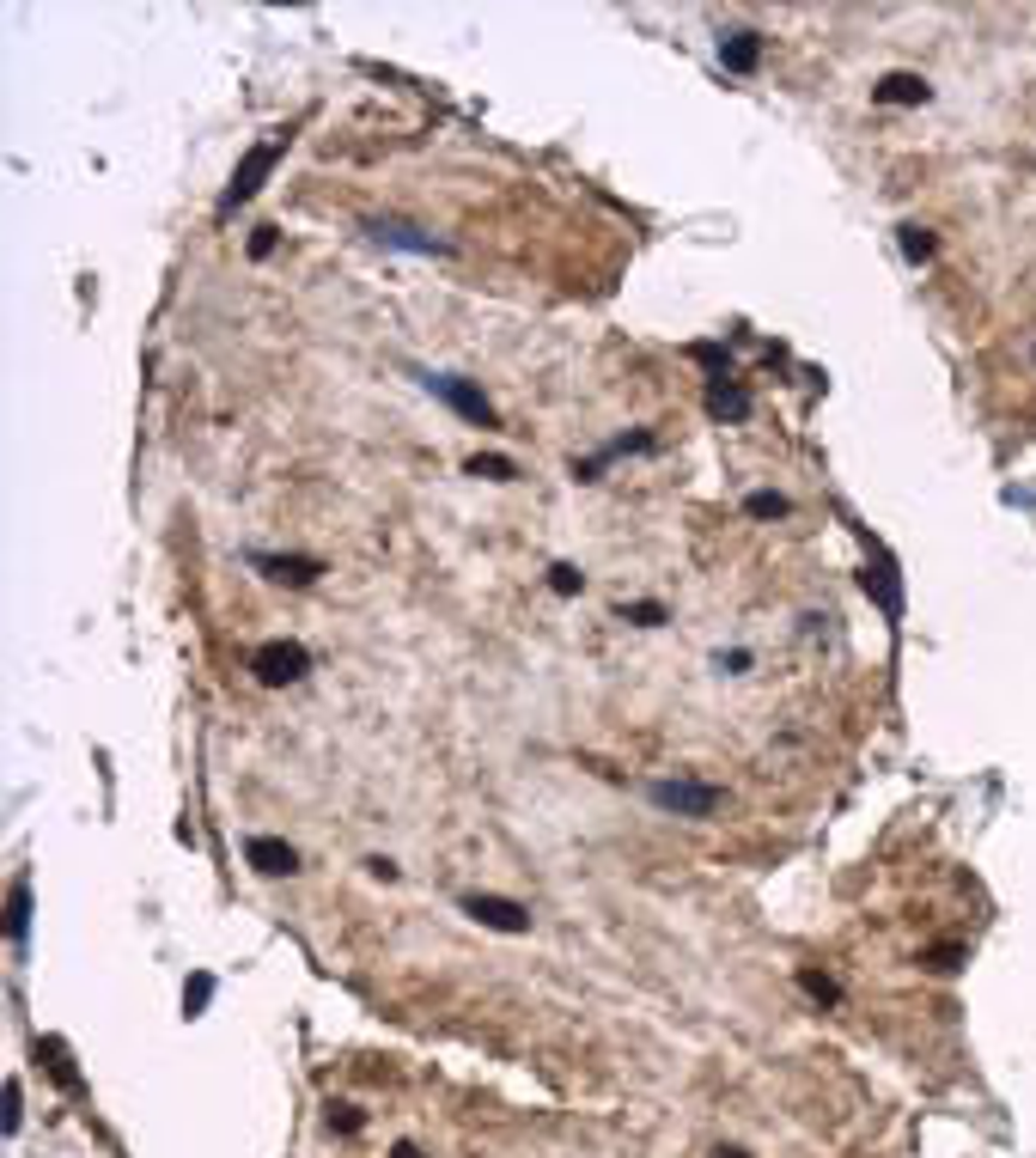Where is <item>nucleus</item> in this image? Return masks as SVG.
Here are the masks:
<instances>
[{
  "label": "nucleus",
  "instance_id": "nucleus-1",
  "mask_svg": "<svg viewBox=\"0 0 1036 1158\" xmlns=\"http://www.w3.org/2000/svg\"><path fill=\"white\" fill-rule=\"evenodd\" d=\"M250 671H257L263 690H287V683H299L311 671V653L299 640H263L257 653H250Z\"/></svg>",
  "mask_w": 1036,
  "mask_h": 1158
},
{
  "label": "nucleus",
  "instance_id": "nucleus-2",
  "mask_svg": "<svg viewBox=\"0 0 1036 1158\" xmlns=\"http://www.w3.org/2000/svg\"><path fill=\"white\" fill-rule=\"evenodd\" d=\"M647 799L659 811H677V817H707V811H720V786H701V781H653Z\"/></svg>",
  "mask_w": 1036,
  "mask_h": 1158
},
{
  "label": "nucleus",
  "instance_id": "nucleus-3",
  "mask_svg": "<svg viewBox=\"0 0 1036 1158\" xmlns=\"http://www.w3.org/2000/svg\"><path fill=\"white\" fill-rule=\"evenodd\" d=\"M275 159H280V140H263V147H250L244 153V165L232 171V184H226V196H220V213H232L238 202H250L263 190V177L275 171Z\"/></svg>",
  "mask_w": 1036,
  "mask_h": 1158
},
{
  "label": "nucleus",
  "instance_id": "nucleus-4",
  "mask_svg": "<svg viewBox=\"0 0 1036 1158\" xmlns=\"http://www.w3.org/2000/svg\"><path fill=\"white\" fill-rule=\"evenodd\" d=\"M421 384L434 390V396H445V403H451L457 415H470L476 427H494V403H488V396H482L476 384H463V378H451V372H427Z\"/></svg>",
  "mask_w": 1036,
  "mask_h": 1158
},
{
  "label": "nucleus",
  "instance_id": "nucleus-5",
  "mask_svg": "<svg viewBox=\"0 0 1036 1158\" xmlns=\"http://www.w3.org/2000/svg\"><path fill=\"white\" fill-rule=\"evenodd\" d=\"M463 915L494 927V933H524L530 927V915L518 909V902H507V896H463Z\"/></svg>",
  "mask_w": 1036,
  "mask_h": 1158
},
{
  "label": "nucleus",
  "instance_id": "nucleus-6",
  "mask_svg": "<svg viewBox=\"0 0 1036 1158\" xmlns=\"http://www.w3.org/2000/svg\"><path fill=\"white\" fill-rule=\"evenodd\" d=\"M244 860L257 866L263 878H287V872H299V854H293L287 842H280V836H250V842H244Z\"/></svg>",
  "mask_w": 1036,
  "mask_h": 1158
},
{
  "label": "nucleus",
  "instance_id": "nucleus-7",
  "mask_svg": "<svg viewBox=\"0 0 1036 1158\" xmlns=\"http://www.w3.org/2000/svg\"><path fill=\"white\" fill-rule=\"evenodd\" d=\"M250 567H263L269 579H280V586H311V579L317 573H324V561H317V555H250Z\"/></svg>",
  "mask_w": 1036,
  "mask_h": 1158
},
{
  "label": "nucleus",
  "instance_id": "nucleus-8",
  "mask_svg": "<svg viewBox=\"0 0 1036 1158\" xmlns=\"http://www.w3.org/2000/svg\"><path fill=\"white\" fill-rule=\"evenodd\" d=\"M378 244H397V250H421V257H439L445 250V238H427V232H415V226H403V220H372L366 226Z\"/></svg>",
  "mask_w": 1036,
  "mask_h": 1158
},
{
  "label": "nucleus",
  "instance_id": "nucleus-9",
  "mask_svg": "<svg viewBox=\"0 0 1036 1158\" xmlns=\"http://www.w3.org/2000/svg\"><path fill=\"white\" fill-rule=\"evenodd\" d=\"M707 409L720 415V421H744V415H750V390L732 384V378H713V384H707Z\"/></svg>",
  "mask_w": 1036,
  "mask_h": 1158
},
{
  "label": "nucleus",
  "instance_id": "nucleus-10",
  "mask_svg": "<svg viewBox=\"0 0 1036 1158\" xmlns=\"http://www.w3.org/2000/svg\"><path fill=\"white\" fill-rule=\"evenodd\" d=\"M720 61L732 67V74H750V67L762 61V38H757V31H732V38L720 43Z\"/></svg>",
  "mask_w": 1036,
  "mask_h": 1158
},
{
  "label": "nucleus",
  "instance_id": "nucleus-11",
  "mask_svg": "<svg viewBox=\"0 0 1036 1158\" xmlns=\"http://www.w3.org/2000/svg\"><path fill=\"white\" fill-rule=\"evenodd\" d=\"M872 98L878 104H926V86L915 74H890L884 86H872Z\"/></svg>",
  "mask_w": 1036,
  "mask_h": 1158
},
{
  "label": "nucleus",
  "instance_id": "nucleus-12",
  "mask_svg": "<svg viewBox=\"0 0 1036 1158\" xmlns=\"http://www.w3.org/2000/svg\"><path fill=\"white\" fill-rule=\"evenodd\" d=\"M25 927H31V884L19 878V884H13V896H7V933H13V946L25 939Z\"/></svg>",
  "mask_w": 1036,
  "mask_h": 1158
},
{
  "label": "nucleus",
  "instance_id": "nucleus-13",
  "mask_svg": "<svg viewBox=\"0 0 1036 1158\" xmlns=\"http://www.w3.org/2000/svg\"><path fill=\"white\" fill-rule=\"evenodd\" d=\"M38 1061H49V1073L61 1079V1092H80V1073L67 1067V1048L61 1042H38Z\"/></svg>",
  "mask_w": 1036,
  "mask_h": 1158
},
{
  "label": "nucleus",
  "instance_id": "nucleus-14",
  "mask_svg": "<svg viewBox=\"0 0 1036 1158\" xmlns=\"http://www.w3.org/2000/svg\"><path fill=\"white\" fill-rule=\"evenodd\" d=\"M744 513H750V519H780V513H787V494H768V488H762V494L744 500Z\"/></svg>",
  "mask_w": 1036,
  "mask_h": 1158
},
{
  "label": "nucleus",
  "instance_id": "nucleus-15",
  "mask_svg": "<svg viewBox=\"0 0 1036 1158\" xmlns=\"http://www.w3.org/2000/svg\"><path fill=\"white\" fill-rule=\"evenodd\" d=\"M470 476H488V482H513V457H476Z\"/></svg>",
  "mask_w": 1036,
  "mask_h": 1158
},
{
  "label": "nucleus",
  "instance_id": "nucleus-16",
  "mask_svg": "<svg viewBox=\"0 0 1036 1158\" xmlns=\"http://www.w3.org/2000/svg\"><path fill=\"white\" fill-rule=\"evenodd\" d=\"M622 622H640V628H659V622H665V604H622Z\"/></svg>",
  "mask_w": 1036,
  "mask_h": 1158
},
{
  "label": "nucleus",
  "instance_id": "nucleus-17",
  "mask_svg": "<svg viewBox=\"0 0 1036 1158\" xmlns=\"http://www.w3.org/2000/svg\"><path fill=\"white\" fill-rule=\"evenodd\" d=\"M549 586H555L561 598H574V592H580V567H567V561H561V567H549Z\"/></svg>",
  "mask_w": 1036,
  "mask_h": 1158
},
{
  "label": "nucleus",
  "instance_id": "nucleus-18",
  "mask_svg": "<svg viewBox=\"0 0 1036 1158\" xmlns=\"http://www.w3.org/2000/svg\"><path fill=\"white\" fill-rule=\"evenodd\" d=\"M207 994H213V975H196V982L184 988V1006H190V1019H196V1012L207 1006Z\"/></svg>",
  "mask_w": 1036,
  "mask_h": 1158
},
{
  "label": "nucleus",
  "instance_id": "nucleus-19",
  "mask_svg": "<svg viewBox=\"0 0 1036 1158\" xmlns=\"http://www.w3.org/2000/svg\"><path fill=\"white\" fill-rule=\"evenodd\" d=\"M799 982H805V994H811V1000H824V1006L836 1000V982H830V975H799Z\"/></svg>",
  "mask_w": 1036,
  "mask_h": 1158
},
{
  "label": "nucleus",
  "instance_id": "nucleus-20",
  "mask_svg": "<svg viewBox=\"0 0 1036 1158\" xmlns=\"http://www.w3.org/2000/svg\"><path fill=\"white\" fill-rule=\"evenodd\" d=\"M903 244H909V257H926V250H933V238H926L920 226H903Z\"/></svg>",
  "mask_w": 1036,
  "mask_h": 1158
},
{
  "label": "nucleus",
  "instance_id": "nucleus-21",
  "mask_svg": "<svg viewBox=\"0 0 1036 1158\" xmlns=\"http://www.w3.org/2000/svg\"><path fill=\"white\" fill-rule=\"evenodd\" d=\"M330 1121H336V1128H360V1110H348V1104H330Z\"/></svg>",
  "mask_w": 1036,
  "mask_h": 1158
},
{
  "label": "nucleus",
  "instance_id": "nucleus-22",
  "mask_svg": "<svg viewBox=\"0 0 1036 1158\" xmlns=\"http://www.w3.org/2000/svg\"><path fill=\"white\" fill-rule=\"evenodd\" d=\"M269 250H275V226H263L257 238H250V257H269Z\"/></svg>",
  "mask_w": 1036,
  "mask_h": 1158
},
{
  "label": "nucleus",
  "instance_id": "nucleus-23",
  "mask_svg": "<svg viewBox=\"0 0 1036 1158\" xmlns=\"http://www.w3.org/2000/svg\"><path fill=\"white\" fill-rule=\"evenodd\" d=\"M19 1128V1085H7V1134Z\"/></svg>",
  "mask_w": 1036,
  "mask_h": 1158
},
{
  "label": "nucleus",
  "instance_id": "nucleus-24",
  "mask_svg": "<svg viewBox=\"0 0 1036 1158\" xmlns=\"http://www.w3.org/2000/svg\"><path fill=\"white\" fill-rule=\"evenodd\" d=\"M390 1158H421V1146H409V1140H403V1146H397V1152H390Z\"/></svg>",
  "mask_w": 1036,
  "mask_h": 1158
},
{
  "label": "nucleus",
  "instance_id": "nucleus-25",
  "mask_svg": "<svg viewBox=\"0 0 1036 1158\" xmlns=\"http://www.w3.org/2000/svg\"><path fill=\"white\" fill-rule=\"evenodd\" d=\"M720 1158H744V1152H720Z\"/></svg>",
  "mask_w": 1036,
  "mask_h": 1158
}]
</instances>
